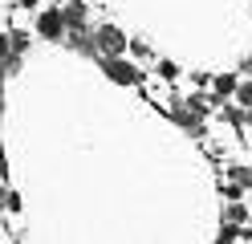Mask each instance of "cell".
<instances>
[{
	"label": "cell",
	"instance_id": "6da1fadb",
	"mask_svg": "<svg viewBox=\"0 0 252 244\" xmlns=\"http://www.w3.org/2000/svg\"><path fill=\"white\" fill-rule=\"evenodd\" d=\"M102 73L114 81V86H143V70L134 61H126L122 53L118 57H102Z\"/></svg>",
	"mask_w": 252,
	"mask_h": 244
},
{
	"label": "cell",
	"instance_id": "7a4b0ae2",
	"mask_svg": "<svg viewBox=\"0 0 252 244\" xmlns=\"http://www.w3.org/2000/svg\"><path fill=\"white\" fill-rule=\"evenodd\" d=\"M94 45H98V57H118V53L130 49V37L118 25H98L94 29Z\"/></svg>",
	"mask_w": 252,
	"mask_h": 244
},
{
	"label": "cell",
	"instance_id": "3957f363",
	"mask_svg": "<svg viewBox=\"0 0 252 244\" xmlns=\"http://www.w3.org/2000/svg\"><path fill=\"white\" fill-rule=\"evenodd\" d=\"M37 37H45V41H61V37H65V16H61V4L37 8Z\"/></svg>",
	"mask_w": 252,
	"mask_h": 244
},
{
	"label": "cell",
	"instance_id": "277c9868",
	"mask_svg": "<svg viewBox=\"0 0 252 244\" xmlns=\"http://www.w3.org/2000/svg\"><path fill=\"white\" fill-rule=\"evenodd\" d=\"M61 16H65V29H82L90 21V4H82V0H65V4H61Z\"/></svg>",
	"mask_w": 252,
	"mask_h": 244
},
{
	"label": "cell",
	"instance_id": "5b68a950",
	"mask_svg": "<svg viewBox=\"0 0 252 244\" xmlns=\"http://www.w3.org/2000/svg\"><path fill=\"white\" fill-rule=\"evenodd\" d=\"M236 86H240V77H236V73H216V81H212V94L228 98V94H236Z\"/></svg>",
	"mask_w": 252,
	"mask_h": 244
},
{
	"label": "cell",
	"instance_id": "8992f818",
	"mask_svg": "<svg viewBox=\"0 0 252 244\" xmlns=\"http://www.w3.org/2000/svg\"><path fill=\"white\" fill-rule=\"evenodd\" d=\"M8 41H12V57H21V53H29V33L25 29H8Z\"/></svg>",
	"mask_w": 252,
	"mask_h": 244
},
{
	"label": "cell",
	"instance_id": "52a82bcc",
	"mask_svg": "<svg viewBox=\"0 0 252 244\" xmlns=\"http://www.w3.org/2000/svg\"><path fill=\"white\" fill-rule=\"evenodd\" d=\"M0 208H4V211H12V216H17V211H21V195L12 191V187H0Z\"/></svg>",
	"mask_w": 252,
	"mask_h": 244
},
{
	"label": "cell",
	"instance_id": "ba28073f",
	"mask_svg": "<svg viewBox=\"0 0 252 244\" xmlns=\"http://www.w3.org/2000/svg\"><path fill=\"white\" fill-rule=\"evenodd\" d=\"M224 216H228V220H232V224H248V208H244V204H240V195H236V200H232V204H228V211H224Z\"/></svg>",
	"mask_w": 252,
	"mask_h": 244
},
{
	"label": "cell",
	"instance_id": "9c48e42d",
	"mask_svg": "<svg viewBox=\"0 0 252 244\" xmlns=\"http://www.w3.org/2000/svg\"><path fill=\"white\" fill-rule=\"evenodd\" d=\"M240 236L248 240V232H240V224H232V220H228V224L216 232V240H224V244H228V240H240Z\"/></svg>",
	"mask_w": 252,
	"mask_h": 244
},
{
	"label": "cell",
	"instance_id": "30bf717a",
	"mask_svg": "<svg viewBox=\"0 0 252 244\" xmlns=\"http://www.w3.org/2000/svg\"><path fill=\"white\" fill-rule=\"evenodd\" d=\"M232 183L236 187H252V167H232Z\"/></svg>",
	"mask_w": 252,
	"mask_h": 244
},
{
	"label": "cell",
	"instance_id": "8fae6325",
	"mask_svg": "<svg viewBox=\"0 0 252 244\" xmlns=\"http://www.w3.org/2000/svg\"><path fill=\"white\" fill-rule=\"evenodd\" d=\"M236 102H240V106H252V81H240V86H236Z\"/></svg>",
	"mask_w": 252,
	"mask_h": 244
},
{
	"label": "cell",
	"instance_id": "7c38bea8",
	"mask_svg": "<svg viewBox=\"0 0 252 244\" xmlns=\"http://www.w3.org/2000/svg\"><path fill=\"white\" fill-rule=\"evenodd\" d=\"M159 77H163V81H175V77H179V65H175V61H159Z\"/></svg>",
	"mask_w": 252,
	"mask_h": 244
},
{
	"label": "cell",
	"instance_id": "4fadbf2b",
	"mask_svg": "<svg viewBox=\"0 0 252 244\" xmlns=\"http://www.w3.org/2000/svg\"><path fill=\"white\" fill-rule=\"evenodd\" d=\"M12 57V41H8V33L0 29V61H8Z\"/></svg>",
	"mask_w": 252,
	"mask_h": 244
},
{
	"label": "cell",
	"instance_id": "5bb4252c",
	"mask_svg": "<svg viewBox=\"0 0 252 244\" xmlns=\"http://www.w3.org/2000/svg\"><path fill=\"white\" fill-rule=\"evenodd\" d=\"M130 53L134 57H151V45L147 41H130Z\"/></svg>",
	"mask_w": 252,
	"mask_h": 244
},
{
	"label": "cell",
	"instance_id": "9a60e30c",
	"mask_svg": "<svg viewBox=\"0 0 252 244\" xmlns=\"http://www.w3.org/2000/svg\"><path fill=\"white\" fill-rule=\"evenodd\" d=\"M37 4L41 0H17V8H29V12H37Z\"/></svg>",
	"mask_w": 252,
	"mask_h": 244
},
{
	"label": "cell",
	"instance_id": "2e32d148",
	"mask_svg": "<svg viewBox=\"0 0 252 244\" xmlns=\"http://www.w3.org/2000/svg\"><path fill=\"white\" fill-rule=\"evenodd\" d=\"M4 77H8V70H4V61H0V90H4Z\"/></svg>",
	"mask_w": 252,
	"mask_h": 244
},
{
	"label": "cell",
	"instance_id": "e0dca14e",
	"mask_svg": "<svg viewBox=\"0 0 252 244\" xmlns=\"http://www.w3.org/2000/svg\"><path fill=\"white\" fill-rule=\"evenodd\" d=\"M244 122H248V126H252V106H244Z\"/></svg>",
	"mask_w": 252,
	"mask_h": 244
},
{
	"label": "cell",
	"instance_id": "ac0fdd59",
	"mask_svg": "<svg viewBox=\"0 0 252 244\" xmlns=\"http://www.w3.org/2000/svg\"><path fill=\"white\" fill-rule=\"evenodd\" d=\"M244 70H248V73H252V53H248V57H244Z\"/></svg>",
	"mask_w": 252,
	"mask_h": 244
},
{
	"label": "cell",
	"instance_id": "d6986e66",
	"mask_svg": "<svg viewBox=\"0 0 252 244\" xmlns=\"http://www.w3.org/2000/svg\"><path fill=\"white\" fill-rule=\"evenodd\" d=\"M57 4H65V0H57Z\"/></svg>",
	"mask_w": 252,
	"mask_h": 244
}]
</instances>
